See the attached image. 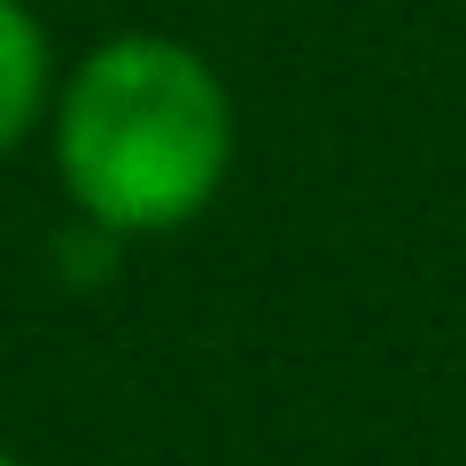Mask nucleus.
I'll return each instance as SVG.
<instances>
[{
  "label": "nucleus",
  "instance_id": "nucleus-1",
  "mask_svg": "<svg viewBox=\"0 0 466 466\" xmlns=\"http://www.w3.org/2000/svg\"><path fill=\"white\" fill-rule=\"evenodd\" d=\"M241 116L218 63L179 32H109L55 78L47 156L70 210L109 241L187 233L233 171Z\"/></svg>",
  "mask_w": 466,
  "mask_h": 466
},
{
  "label": "nucleus",
  "instance_id": "nucleus-2",
  "mask_svg": "<svg viewBox=\"0 0 466 466\" xmlns=\"http://www.w3.org/2000/svg\"><path fill=\"white\" fill-rule=\"evenodd\" d=\"M55 39L32 0H0V164L47 125L55 109Z\"/></svg>",
  "mask_w": 466,
  "mask_h": 466
},
{
  "label": "nucleus",
  "instance_id": "nucleus-3",
  "mask_svg": "<svg viewBox=\"0 0 466 466\" xmlns=\"http://www.w3.org/2000/svg\"><path fill=\"white\" fill-rule=\"evenodd\" d=\"M0 466H24V459H16V451H8V443H0Z\"/></svg>",
  "mask_w": 466,
  "mask_h": 466
}]
</instances>
